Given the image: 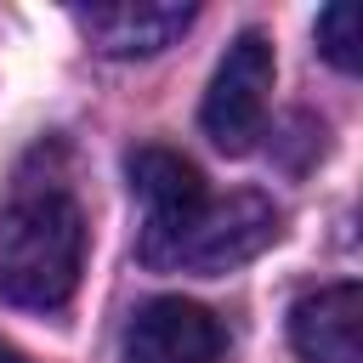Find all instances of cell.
<instances>
[{
  "label": "cell",
  "mask_w": 363,
  "mask_h": 363,
  "mask_svg": "<svg viewBox=\"0 0 363 363\" xmlns=\"http://www.w3.org/2000/svg\"><path fill=\"white\" fill-rule=\"evenodd\" d=\"M284 216L267 193L255 187H238V193H204V204H193L182 221L159 227V233H142L136 238V255L142 267L153 272H199V278H216V272H233L244 261H255L272 238H278Z\"/></svg>",
  "instance_id": "7a4b0ae2"
},
{
  "label": "cell",
  "mask_w": 363,
  "mask_h": 363,
  "mask_svg": "<svg viewBox=\"0 0 363 363\" xmlns=\"http://www.w3.org/2000/svg\"><path fill=\"white\" fill-rule=\"evenodd\" d=\"M318 51H323L340 74L357 68V11H352V6H329V11H318Z\"/></svg>",
  "instance_id": "ba28073f"
},
{
  "label": "cell",
  "mask_w": 363,
  "mask_h": 363,
  "mask_svg": "<svg viewBox=\"0 0 363 363\" xmlns=\"http://www.w3.org/2000/svg\"><path fill=\"white\" fill-rule=\"evenodd\" d=\"M85 272V216L62 187H17L0 204V301L57 312Z\"/></svg>",
  "instance_id": "6da1fadb"
},
{
  "label": "cell",
  "mask_w": 363,
  "mask_h": 363,
  "mask_svg": "<svg viewBox=\"0 0 363 363\" xmlns=\"http://www.w3.org/2000/svg\"><path fill=\"white\" fill-rule=\"evenodd\" d=\"M0 363H28V357H23L17 346H6V340H0Z\"/></svg>",
  "instance_id": "9c48e42d"
},
{
  "label": "cell",
  "mask_w": 363,
  "mask_h": 363,
  "mask_svg": "<svg viewBox=\"0 0 363 363\" xmlns=\"http://www.w3.org/2000/svg\"><path fill=\"white\" fill-rule=\"evenodd\" d=\"M272 74H278L272 40L255 34V28H244V34L227 45V57L216 62L199 119H204V136H210L221 153H250V147H255V136H261V125H267Z\"/></svg>",
  "instance_id": "3957f363"
},
{
  "label": "cell",
  "mask_w": 363,
  "mask_h": 363,
  "mask_svg": "<svg viewBox=\"0 0 363 363\" xmlns=\"http://www.w3.org/2000/svg\"><path fill=\"white\" fill-rule=\"evenodd\" d=\"M125 170H130V193L142 199V210H147V221H142V233H159V227H170V221H182L193 204H204V176L182 159V153H170V147H136L130 159H125Z\"/></svg>",
  "instance_id": "52a82bcc"
},
{
  "label": "cell",
  "mask_w": 363,
  "mask_h": 363,
  "mask_svg": "<svg viewBox=\"0 0 363 363\" xmlns=\"http://www.w3.org/2000/svg\"><path fill=\"white\" fill-rule=\"evenodd\" d=\"M289 340L306 363H363V289L318 284L289 306Z\"/></svg>",
  "instance_id": "8992f818"
},
{
  "label": "cell",
  "mask_w": 363,
  "mask_h": 363,
  "mask_svg": "<svg viewBox=\"0 0 363 363\" xmlns=\"http://www.w3.org/2000/svg\"><path fill=\"white\" fill-rule=\"evenodd\" d=\"M221 323L182 295H159L147 301L130 329H125V357L130 363H216L221 357Z\"/></svg>",
  "instance_id": "277c9868"
},
{
  "label": "cell",
  "mask_w": 363,
  "mask_h": 363,
  "mask_svg": "<svg viewBox=\"0 0 363 363\" xmlns=\"http://www.w3.org/2000/svg\"><path fill=\"white\" fill-rule=\"evenodd\" d=\"M193 23L187 0H113V6H85L74 11V28L102 51V57H153L176 45Z\"/></svg>",
  "instance_id": "5b68a950"
}]
</instances>
